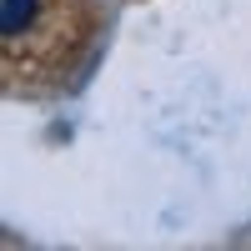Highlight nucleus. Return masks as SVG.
<instances>
[{
  "instance_id": "f257e3e1",
  "label": "nucleus",
  "mask_w": 251,
  "mask_h": 251,
  "mask_svg": "<svg viewBox=\"0 0 251 251\" xmlns=\"http://www.w3.org/2000/svg\"><path fill=\"white\" fill-rule=\"evenodd\" d=\"M35 20V0H5V30L10 35H20Z\"/></svg>"
}]
</instances>
